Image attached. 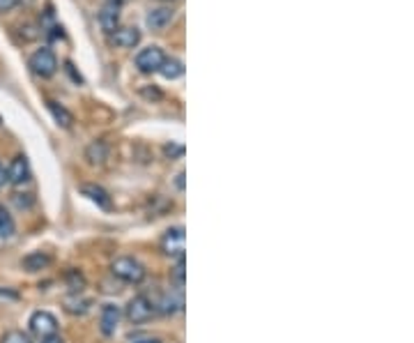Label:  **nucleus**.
Masks as SVG:
<instances>
[{
	"label": "nucleus",
	"instance_id": "2",
	"mask_svg": "<svg viewBox=\"0 0 414 343\" xmlns=\"http://www.w3.org/2000/svg\"><path fill=\"white\" fill-rule=\"evenodd\" d=\"M28 325H30V332L39 341L58 334V318H55L51 311H35L30 320H28Z\"/></svg>",
	"mask_w": 414,
	"mask_h": 343
},
{
	"label": "nucleus",
	"instance_id": "20",
	"mask_svg": "<svg viewBox=\"0 0 414 343\" xmlns=\"http://www.w3.org/2000/svg\"><path fill=\"white\" fill-rule=\"evenodd\" d=\"M0 343H33V341H30V337H28V334L19 332V330H12V332L5 334Z\"/></svg>",
	"mask_w": 414,
	"mask_h": 343
},
{
	"label": "nucleus",
	"instance_id": "7",
	"mask_svg": "<svg viewBox=\"0 0 414 343\" xmlns=\"http://www.w3.org/2000/svg\"><path fill=\"white\" fill-rule=\"evenodd\" d=\"M163 58L166 55H163L159 46H145L136 53V67L143 74H152V71H159Z\"/></svg>",
	"mask_w": 414,
	"mask_h": 343
},
{
	"label": "nucleus",
	"instance_id": "9",
	"mask_svg": "<svg viewBox=\"0 0 414 343\" xmlns=\"http://www.w3.org/2000/svg\"><path fill=\"white\" fill-rule=\"evenodd\" d=\"M109 42L113 46L118 49H134L141 42V30L134 26H127V28H118L116 33L109 35Z\"/></svg>",
	"mask_w": 414,
	"mask_h": 343
},
{
	"label": "nucleus",
	"instance_id": "26",
	"mask_svg": "<svg viewBox=\"0 0 414 343\" xmlns=\"http://www.w3.org/2000/svg\"><path fill=\"white\" fill-rule=\"evenodd\" d=\"M132 343H161V339H156V337H136V339H132Z\"/></svg>",
	"mask_w": 414,
	"mask_h": 343
},
{
	"label": "nucleus",
	"instance_id": "15",
	"mask_svg": "<svg viewBox=\"0 0 414 343\" xmlns=\"http://www.w3.org/2000/svg\"><path fill=\"white\" fill-rule=\"evenodd\" d=\"M159 74L163 78H168V81H175V78H180L184 74V65L177 58H163Z\"/></svg>",
	"mask_w": 414,
	"mask_h": 343
},
{
	"label": "nucleus",
	"instance_id": "21",
	"mask_svg": "<svg viewBox=\"0 0 414 343\" xmlns=\"http://www.w3.org/2000/svg\"><path fill=\"white\" fill-rule=\"evenodd\" d=\"M163 152H166L168 157H182L184 155V148L182 146H173V143H170V146L163 148Z\"/></svg>",
	"mask_w": 414,
	"mask_h": 343
},
{
	"label": "nucleus",
	"instance_id": "8",
	"mask_svg": "<svg viewBox=\"0 0 414 343\" xmlns=\"http://www.w3.org/2000/svg\"><path fill=\"white\" fill-rule=\"evenodd\" d=\"M173 19H175L173 7H154V10L147 12L145 24H147L150 30L161 33V30H166L170 24H173Z\"/></svg>",
	"mask_w": 414,
	"mask_h": 343
},
{
	"label": "nucleus",
	"instance_id": "14",
	"mask_svg": "<svg viewBox=\"0 0 414 343\" xmlns=\"http://www.w3.org/2000/svg\"><path fill=\"white\" fill-rule=\"evenodd\" d=\"M48 263H51V256L46 252H30L21 261V265H24V270H28V272H39V270L48 267Z\"/></svg>",
	"mask_w": 414,
	"mask_h": 343
},
{
	"label": "nucleus",
	"instance_id": "17",
	"mask_svg": "<svg viewBox=\"0 0 414 343\" xmlns=\"http://www.w3.org/2000/svg\"><path fill=\"white\" fill-rule=\"evenodd\" d=\"M48 111L53 113V118H55V123H58L60 127H71V123H74V116L65 109V106H60L58 102H53V99H48Z\"/></svg>",
	"mask_w": 414,
	"mask_h": 343
},
{
	"label": "nucleus",
	"instance_id": "25",
	"mask_svg": "<svg viewBox=\"0 0 414 343\" xmlns=\"http://www.w3.org/2000/svg\"><path fill=\"white\" fill-rule=\"evenodd\" d=\"M141 92L145 97H150V99H161V92L156 90V88H145V90H141Z\"/></svg>",
	"mask_w": 414,
	"mask_h": 343
},
{
	"label": "nucleus",
	"instance_id": "23",
	"mask_svg": "<svg viewBox=\"0 0 414 343\" xmlns=\"http://www.w3.org/2000/svg\"><path fill=\"white\" fill-rule=\"evenodd\" d=\"M19 5V0H0V12H10Z\"/></svg>",
	"mask_w": 414,
	"mask_h": 343
},
{
	"label": "nucleus",
	"instance_id": "27",
	"mask_svg": "<svg viewBox=\"0 0 414 343\" xmlns=\"http://www.w3.org/2000/svg\"><path fill=\"white\" fill-rule=\"evenodd\" d=\"M42 343H65V341H62V339L58 337V334H55V337H48V339H42Z\"/></svg>",
	"mask_w": 414,
	"mask_h": 343
},
{
	"label": "nucleus",
	"instance_id": "10",
	"mask_svg": "<svg viewBox=\"0 0 414 343\" xmlns=\"http://www.w3.org/2000/svg\"><path fill=\"white\" fill-rule=\"evenodd\" d=\"M120 323V306L116 304H104L102 313H99V330L104 337H113Z\"/></svg>",
	"mask_w": 414,
	"mask_h": 343
},
{
	"label": "nucleus",
	"instance_id": "13",
	"mask_svg": "<svg viewBox=\"0 0 414 343\" xmlns=\"http://www.w3.org/2000/svg\"><path fill=\"white\" fill-rule=\"evenodd\" d=\"M81 191L90 198L92 203H97V207H102V210H111V207H113L109 191L102 189V187H97V184H83Z\"/></svg>",
	"mask_w": 414,
	"mask_h": 343
},
{
	"label": "nucleus",
	"instance_id": "28",
	"mask_svg": "<svg viewBox=\"0 0 414 343\" xmlns=\"http://www.w3.org/2000/svg\"><path fill=\"white\" fill-rule=\"evenodd\" d=\"M5 182H7V173H5V166L0 164V187H3Z\"/></svg>",
	"mask_w": 414,
	"mask_h": 343
},
{
	"label": "nucleus",
	"instance_id": "1",
	"mask_svg": "<svg viewBox=\"0 0 414 343\" xmlns=\"http://www.w3.org/2000/svg\"><path fill=\"white\" fill-rule=\"evenodd\" d=\"M111 272L125 283H141L145 279V267L134 256H120V258H116L111 265Z\"/></svg>",
	"mask_w": 414,
	"mask_h": 343
},
{
	"label": "nucleus",
	"instance_id": "30",
	"mask_svg": "<svg viewBox=\"0 0 414 343\" xmlns=\"http://www.w3.org/2000/svg\"><path fill=\"white\" fill-rule=\"evenodd\" d=\"M106 3H116V5H123V3H127V0H106Z\"/></svg>",
	"mask_w": 414,
	"mask_h": 343
},
{
	"label": "nucleus",
	"instance_id": "22",
	"mask_svg": "<svg viewBox=\"0 0 414 343\" xmlns=\"http://www.w3.org/2000/svg\"><path fill=\"white\" fill-rule=\"evenodd\" d=\"M175 279L177 283H184V258H177V267H175Z\"/></svg>",
	"mask_w": 414,
	"mask_h": 343
},
{
	"label": "nucleus",
	"instance_id": "19",
	"mask_svg": "<svg viewBox=\"0 0 414 343\" xmlns=\"http://www.w3.org/2000/svg\"><path fill=\"white\" fill-rule=\"evenodd\" d=\"M65 309H67L69 313H74V316H83V313L90 309V299H83V297H67V299H65Z\"/></svg>",
	"mask_w": 414,
	"mask_h": 343
},
{
	"label": "nucleus",
	"instance_id": "5",
	"mask_svg": "<svg viewBox=\"0 0 414 343\" xmlns=\"http://www.w3.org/2000/svg\"><path fill=\"white\" fill-rule=\"evenodd\" d=\"M161 252L170 258H184V228H168L161 238Z\"/></svg>",
	"mask_w": 414,
	"mask_h": 343
},
{
	"label": "nucleus",
	"instance_id": "4",
	"mask_svg": "<svg viewBox=\"0 0 414 343\" xmlns=\"http://www.w3.org/2000/svg\"><path fill=\"white\" fill-rule=\"evenodd\" d=\"M125 313L132 323H147V320L154 316V304L147 295H136V297L129 299Z\"/></svg>",
	"mask_w": 414,
	"mask_h": 343
},
{
	"label": "nucleus",
	"instance_id": "18",
	"mask_svg": "<svg viewBox=\"0 0 414 343\" xmlns=\"http://www.w3.org/2000/svg\"><path fill=\"white\" fill-rule=\"evenodd\" d=\"M14 233H17L14 217L5 210V205H0V240H10Z\"/></svg>",
	"mask_w": 414,
	"mask_h": 343
},
{
	"label": "nucleus",
	"instance_id": "12",
	"mask_svg": "<svg viewBox=\"0 0 414 343\" xmlns=\"http://www.w3.org/2000/svg\"><path fill=\"white\" fill-rule=\"evenodd\" d=\"M99 26H102L104 33H116L120 26V5L116 3H106L102 10H99Z\"/></svg>",
	"mask_w": 414,
	"mask_h": 343
},
{
	"label": "nucleus",
	"instance_id": "3",
	"mask_svg": "<svg viewBox=\"0 0 414 343\" xmlns=\"http://www.w3.org/2000/svg\"><path fill=\"white\" fill-rule=\"evenodd\" d=\"M30 69L42 78H51L58 71V58L48 46H42L30 55Z\"/></svg>",
	"mask_w": 414,
	"mask_h": 343
},
{
	"label": "nucleus",
	"instance_id": "16",
	"mask_svg": "<svg viewBox=\"0 0 414 343\" xmlns=\"http://www.w3.org/2000/svg\"><path fill=\"white\" fill-rule=\"evenodd\" d=\"M85 157H88L90 164H104L109 159V146L104 141H95L90 143L88 150H85Z\"/></svg>",
	"mask_w": 414,
	"mask_h": 343
},
{
	"label": "nucleus",
	"instance_id": "29",
	"mask_svg": "<svg viewBox=\"0 0 414 343\" xmlns=\"http://www.w3.org/2000/svg\"><path fill=\"white\" fill-rule=\"evenodd\" d=\"M177 189H184V170L177 175Z\"/></svg>",
	"mask_w": 414,
	"mask_h": 343
},
{
	"label": "nucleus",
	"instance_id": "6",
	"mask_svg": "<svg viewBox=\"0 0 414 343\" xmlns=\"http://www.w3.org/2000/svg\"><path fill=\"white\" fill-rule=\"evenodd\" d=\"M5 173H7V182H12L14 187H24V184L30 182V177H33L30 164H28L24 155L14 157L10 161V166L5 168Z\"/></svg>",
	"mask_w": 414,
	"mask_h": 343
},
{
	"label": "nucleus",
	"instance_id": "24",
	"mask_svg": "<svg viewBox=\"0 0 414 343\" xmlns=\"http://www.w3.org/2000/svg\"><path fill=\"white\" fill-rule=\"evenodd\" d=\"M14 203H17L19 207H30L33 198H21V194H14Z\"/></svg>",
	"mask_w": 414,
	"mask_h": 343
},
{
	"label": "nucleus",
	"instance_id": "11",
	"mask_svg": "<svg viewBox=\"0 0 414 343\" xmlns=\"http://www.w3.org/2000/svg\"><path fill=\"white\" fill-rule=\"evenodd\" d=\"M152 304H154V311H161L163 316H173V313L182 309V297L173 290H166V292H159V297L152 299Z\"/></svg>",
	"mask_w": 414,
	"mask_h": 343
}]
</instances>
